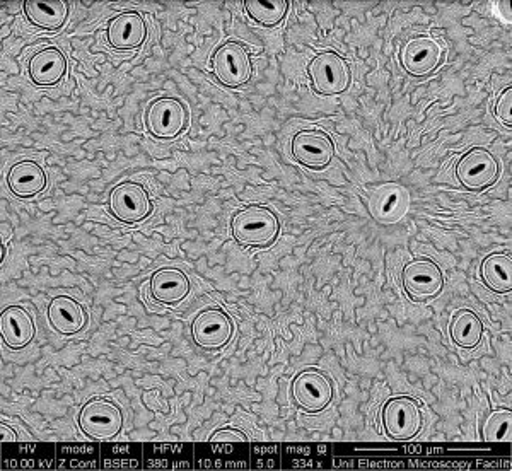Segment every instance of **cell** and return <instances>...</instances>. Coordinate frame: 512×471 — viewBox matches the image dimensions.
I'll use <instances>...</instances> for the list:
<instances>
[{
    "instance_id": "obj_2",
    "label": "cell",
    "mask_w": 512,
    "mask_h": 471,
    "mask_svg": "<svg viewBox=\"0 0 512 471\" xmlns=\"http://www.w3.org/2000/svg\"><path fill=\"white\" fill-rule=\"evenodd\" d=\"M381 425L393 441H412L424 425V413L412 396H391L381 408Z\"/></svg>"
},
{
    "instance_id": "obj_28",
    "label": "cell",
    "mask_w": 512,
    "mask_h": 471,
    "mask_svg": "<svg viewBox=\"0 0 512 471\" xmlns=\"http://www.w3.org/2000/svg\"><path fill=\"white\" fill-rule=\"evenodd\" d=\"M0 434H2V441L4 442H14L18 441V434L11 427H7V425H0Z\"/></svg>"
},
{
    "instance_id": "obj_5",
    "label": "cell",
    "mask_w": 512,
    "mask_h": 471,
    "mask_svg": "<svg viewBox=\"0 0 512 471\" xmlns=\"http://www.w3.org/2000/svg\"><path fill=\"white\" fill-rule=\"evenodd\" d=\"M456 178L468 192H483L501 178V163L485 147H473L456 164Z\"/></svg>"
},
{
    "instance_id": "obj_16",
    "label": "cell",
    "mask_w": 512,
    "mask_h": 471,
    "mask_svg": "<svg viewBox=\"0 0 512 471\" xmlns=\"http://www.w3.org/2000/svg\"><path fill=\"white\" fill-rule=\"evenodd\" d=\"M48 323L64 337L76 335L88 323V313L79 301L70 296H55L48 304Z\"/></svg>"
},
{
    "instance_id": "obj_15",
    "label": "cell",
    "mask_w": 512,
    "mask_h": 471,
    "mask_svg": "<svg viewBox=\"0 0 512 471\" xmlns=\"http://www.w3.org/2000/svg\"><path fill=\"white\" fill-rule=\"evenodd\" d=\"M0 337L7 349L23 350L35 340L36 325L23 306H9L0 314Z\"/></svg>"
},
{
    "instance_id": "obj_6",
    "label": "cell",
    "mask_w": 512,
    "mask_h": 471,
    "mask_svg": "<svg viewBox=\"0 0 512 471\" xmlns=\"http://www.w3.org/2000/svg\"><path fill=\"white\" fill-rule=\"evenodd\" d=\"M147 132L159 140L180 137L190 125V111L176 98H158L147 106L144 115Z\"/></svg>"
},
{
    "instance_id": "obj_8",
    "label": "cell",
    "mask_w": 512,
    "mask_h": 471,
    "mask_svg": "<svg viewBox=\"0 0 512 471\" xmlns=\"http://www.w3.org/2000/svg\"><path fill=\"white\" fill-rule=\"evenodd\" d=\"M111 216L123 224H139L151 217L154 205L146 188L135 181H123L108 198Z\"/></svg>"
},
{
    "instance_id": "obj_3",
    "label": "cell",
    "mask_w": 512,
    "mask_h": 471,
    "mask_svg": "<svg viewBox=\"0 0 512 471\" xmlns=\"http://www.w3.org/2000/svg\"><path fill=\"white\" fill-rule=\"evenodd\" d=\"M311 88L320 96H338L349 89L352 72L342 55L326 50L316 55L308 67Z\"/></svg>"
},
{
    "instance_id": "obj_11",
    "label": "cell",
    "mask_w": 512,
    "mask_h": 471,
    "mask_svg": "<svg viewBox=\"0 0 512 471\" xmlns=\"http://www.w3.org/2000/svg\"><path fill=\"white\" fill-rule=\"evenodd\" d=\"M291 393L297 407L308 413L323 412L330 407L335 396L332 381L315 369L297 374L292 381Z\"/></svg>"
},
{
    "instance_id": "obj_17",
    "label": "cell",
    "mask_w": 512,
    "mask_h": 471,
    "mask_svg": "<svg viewBox=\"0 0 512 471\" xmlns=\"http://www.w3.org/2000/svg\"><path fill=\"white\" fill-rule=\"evenodd\" d=\"M67 59L59 48L47 47L36 52L28 62L31 81L40 88H52L62 82L67 74Z\"/></svg>"
},
{
    "instance_id": "obj_10",
    "label": "cell",
    "mask_w": 512,
    "mask_h": 471,
    "mask_svg": "<svg viewBox=\"0 0 512 471\" xmlns=\"http://www.w3.org/2000/svg\"><path fill=\"white\" fill-rule=\"evenodd\" d=\"M234 325L231 316L221 308H207L192 321V338L200 349L221 350L233 340Z\"/></svg>"
},
{
    "instance_id": "obj_23",
    "label": "cell",
    "mask_w": 512,
    "mask_h": 471,
    "mask_svg": "<svg viewBox=\"0 0 512 471\" xmlns=\"http://www.w3.org/2000/svg\"><path fill=\"white\" fill-rule=\"evenodd\" d=\"M483 284L495 294H509L512 291V260L506 253H492L480 265Z\"/></svg>"
},
{
    "instance_id": "obj_18",
    "label": "cell",
    "mask_w": 512,
    "mask_h": 471,
    "mask_svg": "<svg viewBox=\"0 0 512 471\" xmlns=\"http://www.w3.org/2000/svg\"><path fill=\"white\" fill-rule=\"evenodd\" d=\"M190 279L180 268L166 267L154 272L151 277V294L158 303L176 306L190 294Z\"/></svg>"
},
{
    "instance_id": "obj_12",
    "label": "cell",
    "mask_w": 512,
    "mask_h": 471,
    "mask_svg": "<svg viewBox=\"0 0 512 471\" xmlns=\"http://www.w3.org/2000/svg\"><path fill=\"white\" fill-rule=\"evenodd\" d=\"M291 152L297 163L304 168L325 169L335 156V144L325 130L308 128L299 130L291 142Z\"/></svg>"
},
{
    "instance_id": "obj_1",
    "label": "cell",
    "mask_w": 512,
    "mask_h": 471,
    "mask_svg": "<svg viewBox=\"0 0 512 471\" xmlns=\"http://www.w3.org/2000/svg\"><path fill=\"white\" fill-rule=\"evenodd\" d=\"M280 233L279 217L263 205H248L231 219V234L238 245L246 248H268Z\"/></svg>"
},
{
    "instance_id": "obj_25",
    "label": "cell",
    "mask_w": 512,
    "mask_h": 471,
    "mask_svg": "<svg viewBox=\"0 0 512 471\" xmlns=\"http://www.w3.org/2000/svg\"><path fill=\"white\" fill-rule=\"evenodd\" d=\"M485 442H511L512 441V412L509 408H501L490 413L482 429Z\"/></svg>"
},
{
    "instance_id": "obj_4",
    "label": "cell",
    "mask_w": 512,
    "mask_h": 471,
    "mask_svg": "<svg viewBox=\"0 0 512 471\" xmlns=\"http://www.w3.org/2000/svg\"><path fill=\"white\" fill-rule=\"evenodd\" d=\"M77 424L89 439L111 441L122 432V408L106 398H93L81 408Z\"/></svg>"
},
{
    "instance_id": "obj_21",
    "label": "cell",
    "mask_w": 512,
    "mask_h": 471,
    "mask_svg": "<svg viewBox=\"0 0 512 471\" xmlns=\"http://www.w3.org/2000/svg\"><path fill=\"white\" fill-rule=\"evenodd\" d=\"M410 195L400 185H384L371 200V212L381 224H393L407 214Z\"/></svg>"
},
{
    "instance_id": "obj_7",
    "label": "cell",
    "mask_w": 512,
    "mask_h": 471,
    "mask_svg": "<svg viewBox=\"0 0 512 471\" xmlns=\"http://www.w3.org/2000/svg\"><path fill=\"white\" fill-rule=\"evenodd\" d=\"M212 72L226 88H241L253 77L248 50L238 41H227L212 55Z\"/></svg>"
},
{
    "instance_id": "obj_13",
    "label": "cell",
    "mask_w": 512,
    "mask_h": 471,
    "mask_svg": "<svg viewBox=\"0 0 512 471\" xmlns=\"http://www.w3.org/2000/svg\"><path fill=\"white\" fill-rule=\"evenodd\" d=\"M147 23L139 12L125 11L110 19L106 28V40L111 48L118 52L139 50L146 43Z\"/></svg>"
},
{
    "instance_id": "obj_22",
    "label": "cell",
    "mask_w": 512,
    "mask_h": 471,
    "mask_svg": "<svg viewBox=\"0 0 512 471\" xmlns=\"http://www.w3.org/2000/svg\"><path fill=\"white\" fill-rule=\"evenodd\" d=\"M449 337L460 349L472 350L483 338V323L472 309H460L449 321Z\"/></svg>"
},
{
    "instance_id": "obj_26",
    "label": "cell",
    "mask_w": 512,
    "mask_h": 471,
    "mask_svg": "<svg viewBox=\"0 0 512 471\" xmlns=\"http://www.w3.org/2000/svg\"><path fill=\"white\" fill-rule=\"evenodd\" d=\"M494 117L497 118V122L506 125V127H512V88L504 89L494 103Z\"/></svg>"
},
{
    "instance_id": "obj_29",
    "label": "cell",
    "mask_w": 512,
    "mask_h": 471,
    "mask_svg": "<svg viewBox=\"0 0 512 471\" xmlns=\"http://www.w3.org/2000/svg\"><path fill=\"white\" fill-rule=\"evenodd\" d=\"M6 255H7V246L4 245V246H2V258H0V260H2V262H4V260H6Z\"/></svg>"
},
{
    "instance_id": "obj_24",
    "label": "cell",
    "mask_w": 512,
    "mask_h": 471,
    "mask_svg": "<svg viewBox=\"0 0 512 471\" xmlns=\"http://www.w3.org/2000/svg\"><path fill=\"white\" fill-rule=\"evenodd\" d=\"M291 2L287 0H245V11L263 28H275L286 19Z\"/></svg>"
},
{
    "instance_id": "obj_27",
    "label": "cell",
    "mask_w": 512,
    "mask_h": 471,
    "mask_svg": "<svg viewBox=\"0 0 512 471\" xmlns=\"http://www.w3.org/2000/svg\"><path fill=\"white\" fill-rule=\"evenodd\" d=\"M210 441L217 444H239V442L248 441L245 432L234 429V427H224L221 431H216L210 436Z\"/></svg>"
},
{
    "instance_id": "obj_20",
    "label": "cell",
    "mask_w": 512,
    "mask_h": 471,
    "mask_svg": "<svg viewBox=\"0 0 512 471\" xmlns=\"http://www.w3.org/2000/svg\"><path fill=\"white\" fill-rule=\"evenodd\" d=\"M24 16L33 26L45 31H59L69 19L70 7L65 0H26Z\"/></svg>"
},
{
    "instance_id": "obj_19",
    "label": "cell",
    "mask_w": 512,
    "mask_h": 471,
    "mask_svg": "<svg viewBox=\"0 0 512 471\" xmlns=\"http://www.w3.org/2000/svg\"><path fill=\"white\" fill-rule=\"evenodd\" d=\"M48 176L40 164L24 159L14 164L7 173V187L18 198H33L45 192Z\"/></svg>"
},
{
    "instance_id": "obj_14",
    "label": "cell",
    "mask_w": 512,
    "mask_h": 471,
    "mask_svg": "<svg viewBox=\"0 0 512 471\" xmlns=\"http://www.w3.org/2000/svg\"><path fill=\"white\" fill-rule=\"evenodd\" d=\"M444 50L432 36H417L403 47L402 67L410 76L431 74L443 60Z\"/></svg>"
},
{
    "instance_id": "obj_9",
    "label": "cell",
    "mask_w": 512,
    "mask_h": 471,
    "mask_svg": "<svg viewBox=\"0 0 512 471\" xmlns=\"http://www.w3.org/2000/svg\"><path fill=\"white\" fill-rule=\"evenodd\" d=\"M402 284L407 296L415 303L431 301L443 292V270L429 258H419L403 267Z\"/></svg>"
}]
</instances>
